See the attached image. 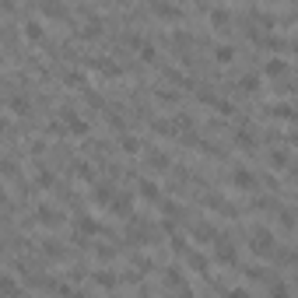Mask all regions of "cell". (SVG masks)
<instances>
[{"instance_id":"5","label":"cell","mask_w":298,"mask_h":298,"mask_svg":"<svg viewBox=\"0 0 298 298\" xmlns=\"http://www.w3.org/2000/svg\"><path fill=\"white\" fill-rule=\"evenodd\" d=\"M74 225H78V232L81 235H99L102 228H99V221L95 218H88V214H78V221H74Z\"/></svg>"},{"instance_id":"20","label":"cell","mask_w":298,"mask_h":298,"mask_svg":"<svg viewBox=\"0 0 298 298\" xmlns=\"http://www.w3.org/2000/svg\"><path fill=\"white\" fill-rule=\"evenodd\" d=\"M7 105H11V109H14L18 116H25V113H28V99H25V95H14V99L7 102Z\"/></svg>"},{"instance_id":"1","label":"cell","mask_w":298,"mask_h":298,"mask_svg":"<svg viewBox=\"0 0 298 298\" xmlns=\"http://www.w3.org/2000/svg\"><path fill=\"white\" fill-rule=\"evenodd\" d=\"M249 249L256 253V256H270L274 253V232L270 228H253V235H249Z\"/></svg>"},{"instance_id":"22","label":"cell","mask_w":298,"mask_h":298,"mask_svg":"<svg viewBox=\"0 0 298 298\" xmlns=\"http://www.w3.org/2000/svg\"><path fill=\"white\" fill-rule=\"evenodd\" d=\"M95 281H99L102 288H116V274H109V270H99V274H95Z\"/></svg>"},{"instance_id":"9","label":"cell","mask_w":298,"mask_h":298,"mask_svg":"<svg viewBox=\"0 0 298 298\" xmlns=\"http://www.w3.org/2000/svg\"><path fill=\"white\" fill-rule=\"evenodd\" d=\"M238 91H246V95L259 91V78L256 74H242V78H238Z\"/></svg>"},{"instance_id":"27","label":"cell","mask_w":298,"mask_h":298,"mask_svg":"<svg viewBox=\"0 0 298 298\" xmlns=\"http://www.w3.org/2000/svg\"><path fill=\"white\" fill-rule=\"evenodd\" d=\"M235 140H238V147H253V134H249V130H238Z\"/></svg>"},{"instance_id":"12","label":"cell","mask_w":298,"mask_h":298,"mask_svg":"<svg viewBox=\"0 0 298 298\" xmlns=\"http://www.w3.org/2000/svg\"><path fill=\"white\" fill-rule=\"evenodd\" d=\"M155 14H158V18H182V11H179V7H172V4H155Z\"/></svg>"},{"instance_id":"26","label":"cell","mask_w":298,"mask_h":298,"mask_svg":"<svg viewBox=\"0 0 298 298\" xmlns=\"http://www.w3.org/2000/svg\"><path fill=\"white\" fill-rule=\"evenodd\" d=\"M35 182H39V186H53V182H57V176H53L49 169H42L39 176H35Z\"/></svg>"},{"instance_id":"3","label":"cell","mask_w":298,"mask_h":298,"mask_svg":"<svg viewBox=\"0 0 298 298\" xmlns=\"http://www.w3.org/2000/svg\"><path fill=\"white\" fill-rule=\"evenodd\" d=\"M267 113H270L274 119H284V123H295V119H298V113L291 109V105H288V102H274Z\"/></svg>"},{"instance_id":"13","label":"cell","mask_w":298,"mask_h":298,"mask_svg":"<svg viewBox=\"0 0 298 298\" xmlns=\"http://www.w3.org/2000/svg\"><path fill=\"white\" fill-rule=\"evenodd\" d=\"M218 259L221 263H235V246L232 242H218Z\"/></svg>"},{"instance_id":"33","label":"cell","mask_w":298,"mask_h":298,"mask_svg":"<svg viewBox=\"0 0 298 298\" xmlns=\"http://www.w3.org/2000/svg\"><path fill=\"white\" fill-rule=\"evenodd\" d=\"M151 165H158V169H165V165H169V158H165L161 151H151Z\"/></svg>"},{"instance_id":"36","label":"cell","mask_w":298,"mask_h":298,"mask_svg":"<svg viewBox=\"0 0 298 298\" xmlns=\"http://www.w3.org/2000/svg\"><path fill=\"white\" fill-rule=\"evenodd\" d=\"M291 144H295V147H298V134H295V137H291Z\"/></svg>"},{"instance_id":"23","label":"cell","mask_w":298,"mask_h":298,"mask_svg":"<svg viewBox=\"0 0 298 298\" xmlns=\"http://www.w3.org/2000/svg\"><path fill=\"white\" fill-rule=\"evenodd\" d=\"M211 21H214V28H225V25H228V11L214 7V11H211Z\"/></svg>"},{"instance_id":"37","label":"cell","mask_w":298,"mask_h":298,"mask_svg":"<svg viewBox=\"0 0 298 298\" xmlns=\"http://www.w3.org/2000/svg\"><path fill=\"white\" fill-rule=\"evenodd\" d=\"M295 274H298V267H295Z\"/></svg>"},{"instance_id":"30","label":"cell","mask_w":298,"mask_h":298,"mask_svg":"<svg viewBox=\"0 0 298 298\" xmlns=\"http://www.w3.org/2000/svg\"><path fill=\"white\" fill-rule=\"evenodd\" d=\"M158 102H165V105H176L179 95H176V91H158Z\"/></svg>"},{"instance_id":"24","label":"cell","mask_w":298,"mask_h":298,"mask_svg":"<svg viewBox=\"0 0 298 298\" xmlns=\"http://www.w3.org/2000/svg\"><path fill=\"white\" fill-rule=\"evenodd\" d=\"M42 14H49V18H67V11H63L60 4H42Z\"/></svg>"},{"instance_id":"21","label":"cell","mask_w":298,"mask_h":298,"mask_svg":"<svg viewBox=\"0 0 298 298\" xmlns=\"http://www.w3.org/2000/svg\"><path fill=\"white\" fill-rule=\"evenodd\" d=\"M95 200H99V203H109V207H113V190H109V186H95Z\"/></svg>"},{"instance_id":"8","label":"cell","mask_w":298,"mask_h":298,"mask_svg":"<svg viewBox=\"0 0 298 298\" xmlns=\"http://www.w3.org/2000/svg\"><path fill=\"white\" fill-rule=\"evenodd\" d=\"M284 70H288V63H284V60H277V57L263 63V74H267V78H281Z\"/></svg>"},{"instance_id":"11","label":"cell","mask_w":298,"mask_h":298,"mask_svg":"<svg viewBox=\"0 0 298 298\" xmlns=\"http://www.w3.org/2000/svg\"><path fill=\"white\" fill-rule=\"evenodd\" d=\"M267 158H270V165H274V169H288V161H291V155H288L284 147H274V151H270Z\"/></svg>"},{"instance_id":"35","label":"cell","mask_w":298,"mask_h":298,"mask_svg":"<svg viewBox=\"0 0 298 298\" xmlns=\"http://www.w3.org/2000/svg\"><path fill=\"white\" fill-rule=\"evenodd\" d=\"M291 179H298V165H295V172H291Z\"/></svg>"},{"instance_id":"31","label":"cell","mask_w":298,"mask_h":298,"mask_svg":"<svg viewBox=\"0 0 298 298\" xmlns=\"http://www.w3.org/2000/svg\"><path fill=\"white\" fill-rule=\"evenodd\" d=\"M137 53H140V57H144V60H155V46H151V42L144 39V46H140Z\"/></svg>"},{"instance_id":"32","label":"cell","mask_w":298,"mask_h":298,"mask_svg":"<svg viewBox=\"0 0 298 298\" xmlns=\"http://www.w3.org/2000/svg\"><path fill=\"white\" fill-rule=\"evenodd\" d=\"M190 267H197V270H207V259L197 256V253H190Z\"/></svg>"},{"instance_id":"28","label":"cell","mask_w":298,"mask_h":298,"mask_svg":"<svg viewBox=\"0 0 298 298\" xmlns=\"http://www.w3.org/2000/svg\"><path fill=\"white\" fill-rule=\"evenodd\" d=\"M277 221H281V225H284V228H291V225H295V214L281 207V211H277Z\"/></svg>"},{"instance_id":"17","label":"cell","mask_w":298,"mask_h":298,"mask_svg":"<svg viewBox=\"0 0 298 298\" xmlns=\"http://www.w3.org/2000/svg\"><path fill=\"white\" fill-rule=\"evenodd\" d=\"M119 147H123L126 155H137V151H140V140H137V137H130V134H126V137L119 140Z\"/></svg>"},{"instance_id":"19","label":"cell","mask_w":298,"mask_h":298,"mask_svg":"<svg viewBox=\"0 0 298 298\" xmlns=\"http://www.w3.org/2000/svg\"><path fill=\"white\" fill-rule=\"evenodd\" d=\"M63 81H67L70 88H84V74H81V70H67V74H63Z\"/></svg>"},{"instance_id":"16","label":"cell","mask_w":298,"mask_h":298,"mask_svg":"<svg viewBox=\"0 0 298 298\" xmlns=\"http://www.w3.org/2000/svg\"><path fill=\"white\" fill-rule=\"evenodd\" d=\"M214 60H218V63H232V60H235V49H232V46H214Z\"/></svg>"},{"instance_id":"18","label":"cell","mask_w":298,"mask_h":298,"mask_svg":"<svg viewBox=\"0 0 298 298\" xmlns=\"http://www.w3.org/2000/svg\"><path fill=\"white\" fill-rule=\"evenodd\" d=\"M81 35H84V39H99V35H102V25H99V21H88V25L81 28Z\"/></svg>"},{"instance_id":"34","label":"cell","mask_w":298,"mask_h":298,"mask_svg":"<svg viewBox=\"0 0 298 298\" xmlns=\"http://www.w3.org/2000/svg\"><path fill=\"white\" fill-rule=\"evenodd\" d=\"M228 298H249V295H246V291H238V288H235V291H228Z\"/></svg>"},{"instance_id":"29","label":"cell","mask_w":298,"mask_h":298,"mask_svg":"<svg viewBox=\"0 0 298 298\" xmlns=\"http://www.w3.org/2000/svg\"><path fill=\"white\" fill-rule=\"evenodd\" d=\"M270 295L274 298H291V291H288V284H270Z\"/></svg>"},{"instance_id":"14","label":"cell","mask_w":298,"mask_h":298,"mask_svg":"<svg viewBox=\"0 0 298 298\" xmlns=\"http://www.w3.org/2000/svg\"><path fill=\"white\" fill-rule=\"evenodd\" d=\"M193 238H197V242H214L218 232H214L211 225H200V228H193Z\"/></svg>"},{"instance_id":"15","label":"cell","mask_w":298,"mask_h":298,"mask_svg":"<svg viewBox=\"0 0 298 298\" xmlns=\"http://www.w3.org/2000/svg\"><path fill=\"white\" fill-rule=\"evenodd\" d=\"M137 190L144 193V200H158V186H155L151 179H140V182H137Z\"/></svg>"},{"instance_id":"25","label":"cell","mask_w":298,"mask_h":298,"mask_svg":"<svg viewBox=\"0 0 298 298\" xmlns=\"http://www.w3.org/2000/svg\"><path fill=\"white\" fill-rule=\"evenodd\" d=\"M4 295H7V298H18V281L11 277V274L4 277Z\"/></svg>"},{"instance_id":"2","label":"cell","mask_w":298,"mask_h":298,"mask_svg":"<svg viewBox=\"0 0 298 298\" xmlns=\"http://www.w3.org/2000/svg\"><path fill=\"white\" fill-rule=\"evenodd\" d=\"M232 186H235V190H256V176H253L249 169H235V172H232Z\"/></svg>"},{"instance_id":"4","label":"cell","mask_w":298,"mask_h":298,"mask_svg":"<svg viewBox=\"0 0 298 298\" xmlns=\"http://www.w3.org/2000/svg\"><path fill=\"white\" fill-rule=\"evenodd\" d=\"M63 123H67V130H70V134H88V123H84L74 109H63Z\"/></svg>"},{"instance_id":"7","label":"cell","mask_w":298,"mask_h":298,"mask_svg":"<svg viewBox=\"0 0 298 298\" xmlns=\"http://www.w3.org/2000/svg\"><path fill=\"white\" fill-rule=\"evenodd\" d=\"M21 28H25V39H32V42H42V35H46V32H42V25L35 18H28Z\"/></svg>"},{"instance_id":"6","label":"cell","mask_w":298,"mask_h":298,"mask_svg":"<svg viewBox=\"0 0 298 298\" xmlns=\"http://www.w3.org/2000/svg\"><path fill=\"white\" fill-rule=\"evenodd\" d=\"M35 218H39L42 225H57V221H60V211H53L49 203H39V207H35Z\"/></svg>"},{"instance_id":"10","label":"cell","mask_w":298,"mask_h":298,"mask_svg":"<svg viewBox=\"0 0 298 298\" xmlns=\"http://www.w3.org/2000/svg\"><path fill=\"white\" fill-rule=\"evenodd\" d=\"M130 211H134V197H126V193H123V197L113 200V214H123V218H126Z\"/></svg>"}]
</instances>
